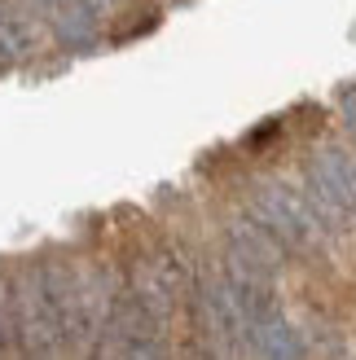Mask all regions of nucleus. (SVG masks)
<instances>
[{
	"mask_svg": "<svg viewBox=\"0 0 356 360\" xmlns=\"http://www.w3.org/2000/svg\"><path fill=\"white\" fill-rule=\"evenodd\" d=\"M251 211L255 224H264L286 250H317L322 246V215L312 211L304 193H295L281 180H260L251 193Z\"/></svg>",
	"mask_w": 356,
	"mask_h": 360,
	"instance_id": "1",
	"label": "nucleus"
},
{
	"mask_svg": "<svg viewBox=\"0 0 356 360\" xmlns=\"http://www.w3.org/2000/svg\"><path fill=\"white\" fill-rule=\"evenodd\" d=\"M304 185H308V202L322 220L348 224L356 215V163L339 150V146H322L312 150V158L304 163Z\"/></svg>",
	"mask_w": 356,
	"mask_h": 360,
	"instance_id": "2",
	"label": "nucleus"
},
{
	"mask_svg": "<svg viewBox=\"0 0 356 360\" xmlns=\"http://www.w3.org/2000/svg\"><path fill=\"white\" fill-rule=\"evenodd\" d=\"M229 246H234V268L238 273H251V277H264V281H269L281 268V259H286V246L255 220H246V224H238L229 233Z\"/></svg>",
	"mask_w": 356,
	"mask_h": 360,
	"instance_id": "3",
	"label": "nucleus"
},
{
	"mask_svg": "<svg viewBox=\"0 0 356 360\" xmlns=\"http://www.w3.org/2000/svg\"><path fill=\"white\" fill-rule=\"evenodd\" d=\"M31 53V27L18 9H0V62H18Z\"/></svg>",
	"mask_w": 356,
	"mask_h": 360,
	"instance_id": "4",
	"label": "nucleus"
},
{
	"mask_svg": "<svg viewBox=\"0 0 356 360\" xmlns=\"http://www.w3.org/2000/svg\"><path fill=\"white\" fill-rule=\"evenodd\" d=\"M334 101H339L343 128H348V132H352V141H356V84H343L339 93H334Z\"/></svg>",
	"mask_w": 356,
	"mask_h": 360,
	"instance_id": "5",
	"label": "nucleus"
},
{
	"mask_svg": "<svg viewBox=\"0 0 356 360\" xmlns=\"http://www.w3.org/2000/svg\"><path fill=\"white\" fill-rule=\"evenodd\" d=\"M181 360H220L216 352H211L207 343H185V352H181Z\"/></svg>",
	"mask_w": 356,
	"mask_h": 360,
	"instance_id": "6",
	"label": "nucleus"
},
{
	"mask_svg": "<svg viewBox=\"0 0 356 360\" xmlns=\"http://www.w3.org/2000/svg\"><path fill=\"white\" fill-rule=\"evenodd\" d=\"M44 5H49L53 13H58V18H66L70 9H80V0H44Z\"/></svg>",
	"mask_w": 356,
	"mask_h": 360,
	"instance_id": "7",
	"label": "nucleus"
}]
</instances>
